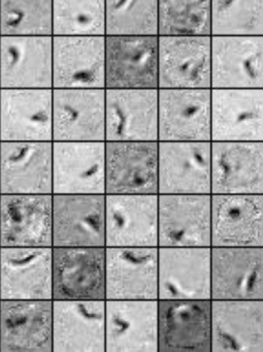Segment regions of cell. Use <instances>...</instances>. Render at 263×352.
Masks as SVG:
<instances>
[{
    "instance_id": "1",
    "label": "cell",
    "mask_w": 263,
    "mask_h": 352,
    "mask_svg": "<svg viewBox=\"0 0 263 352\" xmlns=\"http://www.w3.org/2000/svg\"><path fill=\"white\" fill-rule=\"evenodd\" d=\"M159 36H104L106 89H158Z\"/></svg>"
},
{
    "instance_id": "2",
    "label": "cell",
    "mask_w": 263,
    "mask_h": 352,
    "mask_svg": "<svg viewBox=\"0 0 263 352\" xmlns=\"http://www.w3.org/2000/svg\"><path fill=\"white\" fill-rule=\"evenodd\" d=\"M106 195H159L158 141L106 142Z\"/></svg>"
},
{
    "instance_id": "3",
    "label": "cell",
    "mask_w": 263,
    "mask_h": 352,
    "mask_svg": "<svg viewBox=\"0 0 263 352\" xmlns=\"http://www.w3.org/2000/svg\"><path fill=\"white\" fill-rule=\"evenodd\" d=\"M53 300H106V247H53Z\"/></svg>"
},
{
    "instance_id": "4",
    "label": "cell",
    "mask_w": 263,
    "mask_h": 352,
    "mask_svg": "<svg viewBox=\"0 0 263 352\" xmlns=\"http://www.w3.org/2000/svg\"><path fill=\"white\" fill-rule=\"evenodd\" d=\"M0 195H53V142L0 141Z\"/></svg>"
},
{
    "instance_id": "5",
    "label": "cell",
    "mask_w": 263,
    "mask_h": 352,
    "mask_svg": "<svg viewBox=\"0 0 263 352\" xmlns=\"http://www.w3.org/2000/svg\"><path fill=\"white\" fill-rule=\"evenodd\" d=\"M53 195H106V142H53Z\"/></svg>"
},
{
    "instance_id": "6",
    "label": "cell",
    "mask_w": 263,
    "mask_h": 352,
    "mask_svg": "<svg viewBox=\"0 0 263 352\" xmlns=\"http://www.w3.org/2000/svg\"><path fill=\"white\" fill-rule=\"evenodd\" d=\"M158 89H211V36H159Z\"/></svg>"
},
{
    "instance_id": "7",
    "label": "cell",
    "mask_w": 263,
    "mask_h": 352,
    "mask_svg": "<svg viewBox=\"0 0 263 352\" xmlns=\"http://www.w3.org/2000/svg\"><path fill=\"white\" fill-rule=\"evenodd\" d=\"M104 36H53V89H106Z\"/></svg>"
},
{
    "instance_id": "8",
    "label": "cell",
    "mask_w": 263,
    "mask_h": 352,
    "mask_svg": "<svg viewBox=\"0 0 263 352\" xmlns=\"http://www.w3.org/2000/svg\"><path fill=\"white\" fill-rule=\"evenodd\" d=\"M158 249V300H211V247Z\"/></svg>"
},
{
    "instance_id": "9",
    "label": "cell",
    "mask_w": 263,
    "mask_h": 352,
    "mask_svg": "<svg viewBox=\"0 0 263 352\" xmlns=\"http://www.w3.org/2000/svg\"><path fill=\"white\" fill-rule=\"evenodd\" d=\"M158 247H106V300H158Z\"/></svg>"
},
{
    "instance_id": "10",
    "label": "cell",
    "mask_w": 263,
    "mask_h": 352,
    "mask_svg": "<svg viewBox=\"0 0 263 352\" xmlns=\"http://www.w3.org/2000/svg\"><path fill=\"white\" fill-rule=\"evenodd\" d=\"M211 89H263V36H211Z\"/></svg>"
},
{
    "instance_id": "11",
    "label": "cell",
    "mask_w": 263,
    "mask_h": 352,
    "mask_svg": "<svg viewBox=\"0 0 263 352\" xmlns=\"http://www.w3.org/2000/svg\"><path fill=\"white\" fill-rule=\"evenodd\" d=\"M53 36H0V89L52 88Z\"/></svg>"
},
{
    "instance_id": "12",
    "label": "cell",
    "mask_w": 263,
    "mask_h": 352,
    "mask_svg": "<svg viewBox=\"0 0 263 352\" xmlns=\"http://www.w3.org/2000/svg\"><path fill=\"white\" fill-rule=\"evenodd\" d=\"M106 195H53V247H106Z\"/></svg>"
},
{
    "instance_id": "13",
    "label": "cell",
    "mask_w": 263,
    "mask_h": 352,
    "mask_svg": "<svg viewBox=\"0 0 263 352\" xmlns=\"http://www.w3.org/2000/svg\"><path fill=\"white\" fill-rule=\"evenodd\" d=\"M211 300H263V247H211Z\"/></svg>"
},
{
    "instance_id": "14",
    "label": "cell",
    "mask_w": 263,
    "mask_h": 352,
    "mask_svg": "<svg viewBox=\"0 0 263 352\" xmlns=\"http://www.w3.org/2000/svg\"><path fill=\"white\" fill-rule=\"evenodd\" d=\"M211 195H263V142L211 141Z\"/></svg>"
},
{
    "instance_id": "15",
    "label": "cell",
    "mask_w": 263,
    "mask_h": 352,
    "mask_svg": "<svg viewBox=\"0 0 263 352\" xmlns=\"http://www.w3.org/2000/svg\"><path fill=\"white\" fill-rule=\"evenodd\" d=\"M211 300H158V352H211Z\"/></svg>"
},
{
    "instance_id": "16",
    "label": "cell",
    "mask_w": 263,
    "mask_h": 352,
    "mask_svg": "<svg viewBox=\"0 0 263 352\" xmlns=\"http://www.w3.org/2000/svg\"><path fill=\"white\" fill-rule=\"evenodd\" d=\"M53 247H0V300H53Z\"/></svg>"
},
{
    "instance_id": "17",
    "label": "cell",
    "mask_w": 263,
    "mask_h": 352,
    "mask_svg": "<svg viewBox=\"0 0 263 352\" xmlns=\"http://www.w3.org/2000/svg\"><path fill=\"white\" fill-rule=\"evenodd\" d=\"M159 195H211V141H158Z\"/></svg>"
},
{
    "instance_id": "18",
    "label": "cell",
    "mask_w": 263,
    "mask_h": 352,
    "mask_svg": "<svg viewBox=\"0 0 263 352\" xmlns=\"http://www.w3.org/2000/svg\"><path fill=\"white\" fill-rule=\"evenodd\" d=\"M106 142L158 141V89H106Z\"/></svg>"
},
{
    "instance_id": "19",
    "label": "cell",
    "mask_w": 263,
    "mask_h": 352,
    "mask_svg": "<svg viewBox=\"0 0 263 352\" xmlns=\"http://www.w3.org/2000/svg\"><path fill=\"white\" fill-rule=\"evenodd\" d=\"M0 141L53 142V88L0 89Z\"/></svg>"
},
{
    "instance_id": "20",
    "label": "cell",
    "mask_w": 263,
    "mask_h": 352,
    "mask_svg": "<svg viewBox=\"0 0 263 352\" xmlns=\"http://www.w3.org/2000/svg\"><path fill=\"white\" fill-rule=\"evenodd\" d=\"M211 246V195H158V247Z\"/></svg>"
},
{
    "instance_id": "21",
    "label": "cell",
    "mask_w": 263,
    "mask_h": 352,
    "mask_svg": "<svg viewBox=\"0 0 263 352\" xmlns=\"http://www.w3.org/2000/svg\"><path fill=\"white\" fill-rule=\"evenodd\" d=\"M0 352H53V300H0Z\"/></svg>"
},
{
    "instance_id": "22",
    "label": "cell",
    "mask_w": 263,
    "mask_h": 352,
    "mask_svg": "<svg viewBox=\"0 0 263 352\" xmlns=\"http://www.w3.org/2000/svg\"><path fill=\"white\" fill-rule=\"evenodd\" d=\"M106 352H158V300H106Z\"/></svg>"
},
{
    "instance_id": "23",
    "label": "cell",
    "mask_w": 263,
    "mask_h": 352,
    "mask_svg": "<svg viewBox=\"0 0 263 352\" xmlns=\"http://www.w3.org/2000/svg\"><path fill=\"white\" fill-rule=\"evenodd\" d=\"M53 195H0V247H53Z\"/></svg>"
},
{
    "instance_id": "24",
    "label": "cell",
    "mask_w": 263,
    "mask_h": 352,
    "mask_svg": "<svg viewBox=\"0 0 263 352\" xmlns=\"http://www.w3.org/2000/svg\"><path fill=\"white\" fill-rule=\"evenodd\" d=\"M106 300H53V352H106Z\"/></svg>"
},
{
    "instance_id": "25",
    "label": "cell",
    "mask_w": 263,
    "mask_h": 352,
    "mask_svg": "<svg viewBox=\"0 0 263 352\" xmlns=\"http://www.w3.org/2000/svg\"><path fill=\"white\" fill-rule=\"evenodd\" d=\"M106 247H158V195H106Z\"/></svg>"
},
{
    "instance_id": "26",
    "label": "cell",
    "mask_w": 263,
    "mask_h": 352,
    "mask_svg": "<svg viewBox=\"0 0 263 352\" xmlns=\"http://www.w3.org/2000/svg\"><path fill=\"white\" fill-rule=\"evenodd\" d=\"M158 141H211V89H158Z\"/></svg>"
},
{
    "instance_id": "27",
    "label": "cell",
    "mask_w": 263,
    "mask_h": 352,
    "mask_svg": "<svg viewBox=\"0 0 263 352\" xmlns=\"http://www.w3.org/2000/svg\"><path fill=\"white\" fill-rule=\"evenodd\" d=\"M211 247H263V195H211Z\"/></svg>"
},
{
    "instance_id": "28",
    "label": "cell",
    "mask_w": 263,
    "mask_h": 352,
    "mask_svg": "<svg viewBox=\"0 0 263 352\" xmlns=\"http://www.w3.org/2000/svg\"><path fill=\"white\" fill-rule=\"evenodd\" d=\"M211 141L263 142V89H211Z\"/></svg>"
},
{
    "instance_id": "29",
    "label": "cell",
    "mask_w": 263,
    "mask_h": 352,
    "mask_svg": "<svg viewBox=\"0 0 263 352\" xmlns=\"http://www.w3.org/2000/svg\"><path fill=\"white\" fill-rule=\"evenodd\" d=\"M211 352H263V300H211Z\"/></svg>"
},
{
    "instance_id": "30",
    "label": "cell",
    "mask_w": 263,
    "mask_h": 352,
    "mask_svg": "<svg viewBox=\"0 0 263 352\" xmlns=\"http://www.w3.org/2000/svg\"><path fill=\"white\" fill-rule=\"evenodd\" d=\"M106 89H53V142L104 141Z\"/></svg>"
},
{
    "instance_id": "31",
    "label": "cell",
    "mask_w": 263,
    "mask_h": 352,
    "mask_svg": "<svg viewBox=\"0 0 263 352\" xmlns=\"http://www.w3.org/2000/svg\"><path fill=\"white\" fill-rule=\"evenodd\" d=\"M53 36H106L104 0H53Z\"/></svg>"
},
{
    "instance_id": "32",
    "label": "cell",
    "mask_w": 263,
    "mask_h": 352,
    "mask_svg": "<svg viewBox=\"0 0 263 352\" xmlns=\"http://www.w3.org/2000/svg\"><path fill=\"white\" fill-rule=\"evenodd\" d=\"M158 36H211V0H158Z\"/></svg>"
},
{
    "instance_id": "33",
    "label": "cell",
    "mask_w": 263,
    "mask_h": 352,
    "mask_svg": "<svg viewBox=\"0 0 263 352\" xmlns=\"http://www.w3.org/2000/svg\"><path fill=\"white\" fill-rule=\"evenodd\" d=\"M53 0H0V36H53Z\"/></svg>"
},
{
    "instance_id": "34",
    "label": "cell",
    "mask_w": 263,
    "mask_h": 352,
    "mask_svg": "<svg viewBox=\"0 0 263 352\" xmlns=\"http://www.w3.org/2000/svg\"><path fill=\"white\" fill-rule=\"evenodd\" d=\"M106 36H158V0H104Z\"/></svg>"
},
{
    "instance_id": "35",
    "label": "cell",
    "mask_w": 263,
    "mask_h": 352,
    "mask_svg": "<svg viewBox=\"0 0 263 352\" xmlns=\"http://www.w3.org/2000/svg\"><path fill=\"white\" fill-rule=\"evenodd\" d=\"M211 36H263V0H211Z\"/></svg>"
}]
</instances>
